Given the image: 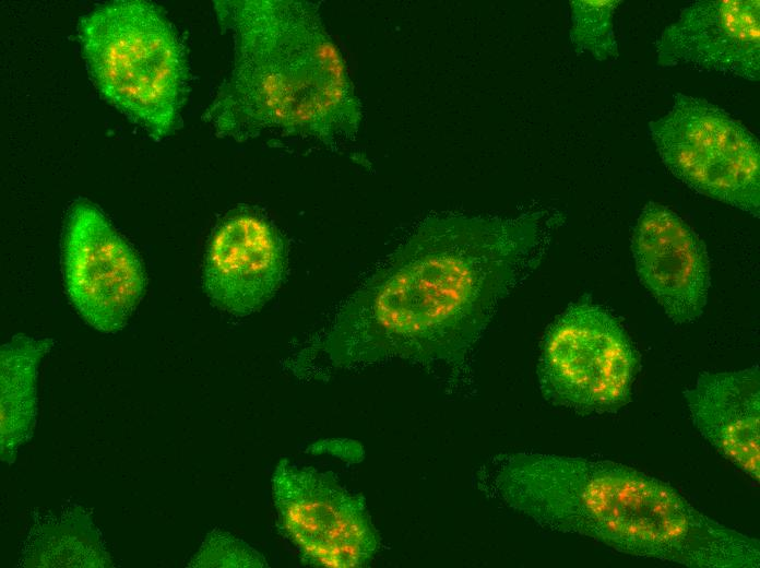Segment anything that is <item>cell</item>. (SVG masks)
<instances>
[{"instance_id": "52a82bcc", "label": "cell", "mask_w": 760, "mask_h": 568, "mask_svg": "<svg viewBox=\"0 0 760 568\" xmlns=\"http://www.w3.org/2000/svg\"><path fill=\"white\" fill-rule=\"evenodd\" d=\"M272 495L286 536L313 566L368 565L379 537L364 499L330 472L281 460L272 475Z\"/></svg>"}, {"instance_id": "9c48e42d", "label": "cell", "mask_w": 760, "mask_h": 568, "mask_svg": "<svg viewBox=\"0 0 760 568\" xmlns=\"http://www.w3.org/2000/svg\"><path fill=\"white\" fill-rule=\"evenodd\" d=\"M661 67H687L758 81L759 0H704L684 8L656 42Z\"/></svg>"}, {"instance_id": "3957f363", "label": "cell", "mask_w": 760, "mask_h": 568, "mask_svg": "<svg viewBox=\"0 0 760 568\" xmlns=\"http://www.w3.org/2000/svg\"><path fill=\"white\" fill-rule=\"evenodd\" d=\"M214 9L235 47L233 70L205 114L216 134L326 145L357 134L360 103L314 3L221 0Z\"/></svg>"}, {"instance_id": "5b68a950", "label": "cell", "mask_w": 760, "mask_h": 568, "mask_svg": "<svg viewBox=\"0 0 760 568\" xmlns=\"http://www.w3.org/2000/svg\"><path fill=\"white\" fill-rule=\"evenodd\" d=\"M638 358L618 320L590 299L569 305L547 329L537 376L551 404L583 415L625 406Z\"/></svg>"}, {"instance_id": "ba28073f", "label": "cell", "mask_w": 760, "mask_h": 568, "mask_svg": "<svg viewBox=\"0 0 760 568\" xmlns=\"http://www.w3.org/2000/svg\"><path fill=\"white\" fill-rule=\"evenodd\" d=\"M61 252L67 295L78 313L104 333L122 330L146 286L133 248L98 208L81 200L68 213Z\"/></svg>"}, {"instance_id": "30bf717a", "label": "cell", "mask_w": 760, "mask_h": 568, "mask_svg": "<svg viewBox=\"0 0 760 568\" xmlns=\"http://www.w3.org/2000/svg\"><path fill=\"white\" fill-rule=\"evenodd\" d=\"M285 268L286 250L276 228L241 210L214 232L204 259L203 285L217 308L246 316L272 298Z\"/></svg>"}, {"instance_id": "9a60e30c", "label": "cell", "mask_w": 760, "mask_h": 568, "mask_svg": "<svg viewBox=\"0 0 760 568\" xmlns=\"http://www.w3.org/2000/svg\"><path fill=\"white\" fill-rule=\"evenodd\" d=\"M621 1H570V39L577 54L587 52L597 60L618 57L614 14Z\"/></svg>"}, {"instance_id": "8fae6325", "label": "cell", "mask_w": 760, "mask_h": 568, "mask_svg": "<svg viewBox=\"0 0 760 568\" xmlns=\"http://www.w3.org/2000/svg\"><path fill=\"white\" fill-rule=\"evenodd\" d=\"M640 281L676 323L700 317L710 286L705 246L676 213L655 202L643 208L632 236Z\"/></svg>"}, {"instance_id": "277c9868", "label": "cell", "mask_w": 760, "mask_h": 568, "mask_svg": "<svg viewBox=\"0 0 760 568\" xmlns=\"http://www.w3.org/2000/svg\"><path fill=\"white\" fill-rule=\"evenodd\" d=\"M80 40L90 74L112 106L162 139L176 127L187 67L173 25L153 3H106L82 19Z\"/></svg>"}, {"instance_id": "4fadbf2b", "label": "cell", "mask_w": 760, "mask_h": 568, "mask_svg": "<svg viewBox=\"0 0 760 568\" xmlns=\"http://www.w3.org/2000/svg\"><path fill=\"white\" fill-rule=\"evenodd\" d=\"M54 340L14 335L0 352V448L1 460L15 461L19 448L34 434L37 414V372Z\"/></svg>"}, {"instance_id": "8992f818", "label": "cell", "mask_w": 760, "mask_h": 568, "mask_svg": "<svg viewBox=\"0 0 760 568\" xmlns=\"http://www.w3.org/2000/svg\"><path fill=\"white\" fill-rule=\"evenodd\" d=\"M649 130L670 173L697 192L760 214L759 141L706 99L675 94L670 109Z\"/></svg>"}, {"instance_id": "e0dca14e", "label": "cell", "mask_w": 760, "mask_h": 568, "mask_svg": "<svg viewBox=\"0 0 760 568\" xmlns=\"http://www.w3.org/2000/svg\"><path fill=\"white\" fill-rule=\"evenodd\" d=\"M313 453L329 452L344 460L358 461L363 455L359 443L352 440H323L311 446Z\"/></svg>"}, {"instance_id": "6da1fadb", "label": "cell", "mask_w": 760, "mask_h": 568, "mask_svg": "<svg viewBox=\"0 0 760 568\" xmlns=\"http://www.w3.org/2000/svg\"><path fill=\"white\" fill-rule=\"evenodd\" d=\"M557 218L426 217L348 297L321 348L342 368L403 359L466 379L499 304L539 264Z\"/></svg>"}, {"instance_id": "5bb4252c", "label": "cell", "mask_w": 760, "mask_h": 568, "mask_svg": "<svg viewBox=\"0 0 760 568\" xmlns=\"http://www.w3.org/2000/svg\"><path fill=\"white\" fill-rule=\"evenodd\" d=\"M23 567H111L112 560L91 517L81 507L35 524Z\"/></svg>"}, {"instance_id": "2e32d148", "label": "cell", "mask_w": 760, "mask_h": 568, "mask_svg": "<svg viewBox=\"0 0 760 568\" xmlns=\"http://www.w3.org/2000/svg\"><path fill=\"white\" fill-rule=\"evenodd\" d=\"M189 567H266L263 556L244 541L218 529L211 531Z\"/></svg>"}, {"instance_id": "7a4b0ae2", "label": "cell", "mask_w": 760, "mask_h": 568, "mask_svg": "<svg viewBox=\"0 0 760 568\" xmlns=\"http://www.w3.org/2000/svg\"><path fill=\"white\" fill-rule=\"evenodd\" d=\"M478 486L542 528L690 568H758L759 541L696 509L669 484L606 460L492 457Z\"/></svg>"}, {"instance_id": "7c38bea8", "label": "cell", "mask_w": 760, "mask_h": 568, "mask_svg": "<svg viewBox=\"0 0 760 568\" xmlns=\"http://www.w3.org/2000/svg\"><path fill=\"white\" fill-rule=\"evenodd\" d=\"M691 421L724 458L759 482L760 372H704L685 393Z\"/></svg>"}]
</instances>
